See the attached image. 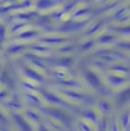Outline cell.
Returning <instances> with one entry per match:
<instances>
[{"mask_svg": "<svg viewBox=\"0 0 130 131\" xmlns=\"http://www.w3.org/2000/svg\"><path fill=\"white\" fill-rule=\"evenodd\" d=\"M26 116H28V119H29V121H34V122H37V121H38V114H37L35 111H26Z\"/></svg>", "mask_w": 130, "mask_h": 131, "instance_id": "4", "label": "cell"}, {"mask_svg": "<svg viewBox=\"0 0 130 131\" xmlns=\"http://www.w3.org/2000/svg\"><path fill=\"white\" fill-rule=\"evenodd\" d=\"M80 128H81V131H92V125H90V122L83 121V122H80Z\"/></svg>", "mask_w": 130, "mask_h": 131, "instance_id": "3", "label": "cell"}, {"mask_svg": "<svg viewBox=\"0 0 130 131\" xmlns=\"http://www.w3.org/2000/svg\"><path fill=\"white\" fill-rule=\"evenodd\" d=\"M107 82L110 84V85H113V87H121V85H124L126 84V79H123V78H119V76H107Z\"/></svg>", "mask_w": 130, "mask_h": 131, "instance_id": "1", "label": "cell"}, {"mask_svg": "<svg viewBox=\"0 0 130 131\" xmlns=\"http://www.w3.org/2000/svg\"><path fill=\"white\" fill-rule=\"evenodd\" d=\"M5 96H6V92H0V102H3V99H5Z\"/></svg>", "mask_w": 130, "mask_h": 131, "instance_id": "7", "label": "cell"}, {"mask_svg": "<svg viewBox=\"0 0 130 131\" xmlns=\"http://www.w3.org/2000/svg\"><path fill=\"white\" fill-rule=\"evenodd\" d=\"M121 121H123V127H124V128H127V113H124V114H123Z\"/></svg>", "mask_w": 130, "mask_h": 131, "instance_id": "5", "label": "cell"}, {"mask_svg": "<svg viewBox=\"0 0 130 131\" xmlns=\"http://www.w3.org/2000/svg\"><path fill=\"white\" fill-rule=\"evenodd\" d=\"M22 85H23V89H25L26 92H35V90H37V87L32 84V81H31V79H26Z\"/></svg>", "mask_w": 130, "mask_h": 131, "instance_id": "2", "label": "cell"}, {"mask_svg": "<svg viewBox=\"0 0 130 131\" xmlns=\"http://www.w3.org/2000/svg\"><path fill=\"white\" fill-rule=\"evenodd\" d=\"M118 128H116V122L115 121H112V125H110V131H116Z\"/></svg>", "mask_w": 130, "mask_h": 131, "instance_id": "6", "label": "cell"}]
</instances>
